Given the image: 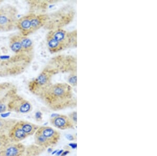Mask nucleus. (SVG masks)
I'll return each instance as SVG.
<instances>
[{
    "label": "nucleus",
    "instance_id": "nucleus-23",
    "mask_svg": "<svg viewBox=\"0 0 157 156\" xmlns=\"http://www.w3.org/2000/svg\"><path fill=\"white\" fill-rule=\"evenodd\" d=\"M69 146L70 147H71L73 149H75L77 147V145L76 144H70Z\"/></svg>",
    "mask_w": 157,
    "mask_h": 156
},
{
    "label": "nucleus",
    "instance_id": "nucleus-24",
    "mask_svg": "<svg viewBox=\"0 0 157 156\" xmlns=\"http://www.w3.org/2000/svg\"><path fill=\"white\" fill-rule=\"evenodd\" d=\"M63 153V150H61L60 151H58L57 153H56V154H57V156H59V155L61 154H62Z\"/></svg>",
    "mask_w": 157,
    "mask_h": 156
},
{
    "label": "nucleus",
    "instance_id": "nucleus-17",
    "mask_svg": "<svg viewBox=\"0 0 157 156\" xmlns=\"http://www.w3.org/2000/svg\"><path fill=\"white\" fill-rule=\"evenodd\" d=\"M21 128L24 132L26 134H30L33 130V126L32 124L28 123V122H25L22 124L21 126Z\"/></svg>",
    "mask_w": 157,
    "mask_h": 156
},
{
    "label": "nucleus",
    "instance_id": "nucleus-8",
    "mask_svg": "<svg viewBox=\"0 0 157 156\" xmlns=\"http://www.w3.org/2000/svg\"><path fill=\"white\" fill-rule=\"evenodd\" d=\"M17 94V88L10 83L0 84V103L8 104L13 95Z\"/></svg>",
    "mask_w": 157,
    "mask_h": 156
},
{
    "label": "nucleus",
    "instance_id": "nucleus-3",
    "mask_svg": "<svg viewBox=\"0 0 157 156\" xmlns=\"http://www.w3.org/2000/svg\"><path fill=\"white\" fill-rule=\"evenodd\" d=\"M48 19L44 29L49 31L63 29L73 21L75 10L72 6L66 5L54 12L47 14Z\"/></svg>",
    "mask_w": 157,
    "mask_h": 156
},
{
    "label": "nucleus",
    "instance_id": "nucleus-16",
    "mask_svg": "<svg viewBox=\"0 0 157 156\" xmlns=\"http://www.w3.org/2000/svg\"><path fill=\"white\" fill-rule=\"evenodd\" d=\"M14 136L18 139H23L26 137V134L24 132L21 128H18L14 131Z\"/></svg>",
    "mask_w": 157,
    "mask_h": 156
},
{
    "label": "nucleus",
    "instance_id": "nucleus-25",
    "mask_svg": "<svg viewBox=\"0 0 157 156\" xmlns=\"http://www.w3.org/2000/svg\"><path fill=\"white\" fill-rule=\"evenodd\" d=\"M63 154H62V156H66L67 154H68L69 153V151H65V152H64V153H63Z\"/></svg>",
    "mask_w": 157,
    "mask_h": 156
},
{
    "label": "nucleus",
    "instance_id": "nucleus-27",
    "mask_svg": "<svg viewBox=\"0 0 157 156\" xmlns=\"http://www.w3.org/2000/svg\"><path fill=\"white\" fill-rule=\"evenodd\" d=\"M58 151V150H57L54 151V152H53V153H52V154H56V153H57Z\"/></svg>",
    "mask_w": 157,
    "mask_h": 156
},
{
    "label": "nucleus",
    "instance_id": "nucleus-21",
    "mask_svg": "<svg viewBox=\"0 0 157 156\" xmlns=\"http://www.w3.org/2000/svg\"><path fill=\"white\" fill-rule=\"evenodd\" d=\"M9 113L1 114V116L2 117V118H6L9 115Z\"/></svg>",
    "mask_w": 157,
    "mask_h": 156
},
{
    "label": "nucleus",
    "instance_id": "nucleus-2",
    "mask_svg": "<svg viewBox=\"0 0 157 156\" xmlns=\"http://www.w3.org/2000/svg\"><path fill=\"white\" fill-rule=\"evenodd\" d=\"M47 48L52 54L75 48L77 46V31H67L59 29L49 31L46 35Z\"/></svg>",
    "mask_w": 157,
    "mask_h": 156
},
{
    "label": "nucleus",
    "instance_id": "nucleus-11",
    "mask_svg": "<svg viewBox=\"0 0 157 156\" xmlns=\"http://www.w3.org/2000/svg\"><path fill=\"white\" fill-rule=\"evenodd\" d=\"M10 49L15 54H26L24 53L20 35H14L10 38Z\"/></svg>",
    "mask_w": 157,
    "mask_h": 156
},
{
    "label": "nucleus",
    "instance_id": "nucleus-4",
    "mask_svg": "<svg viewBox=\"0 0 157 156\" xmlns=\"http://www.w3.org/2000/svg\"><path fill=\"white\" fill-rule=\"evenodd\" d=\"M46 67L54 71L55 74L67 73H77V58L71 55H59L51 59Z\"/></svg>",
    "mask_w": 157,
    "mask_h": 156
},
{
    "label": "nucleus",
    "instance_id": "nucleus-20",
    "mask_svg": "<svg viewBox=\"0 0 157 156\" xmlns=\"http://www.w3.org/2000/svg\"><path fill=\"white\" fill-rule=\"evenodd\" d=\"M35 117L37 119H41V113L40 112H37L36 114H35Z\"/></svg>",
    "mask_w": 157,
    "mask_h": 156
},
{
    "label": "nucleus",
    "instance_id": "nucleus-1",
    "mask_svg": "<svg viewBox=\"0 0 157 156\" xmlns=\"http://www.w3.org/2000/svg\"><path fill=\"white\" fill-rule=\"evenodd\" d=\"M39 97L54 110H62L76 103L73 87L67 83L52 84Z\"/></svg>",
    "mask_w": 157,
    "mask_h": 156
},
{
    "label": "nucleus",
    "instance_id": "nucleus-26",
    "mask_svg": "<svg viewBox=\"0 0 157 156\" xmlns=\"http://www.w3.org/2000/svg\"><path fill=\"white\" fill-rule=\"evenodd\" d=\"M48 153H51V152H52V148H49V149H48Z\"/></svg>",
    "mask_w": 157,
    "mask_h": 156
},
{
    "label": "nucleus",
    "instance_id": "nucleus-15",
    "mask_svg": "<svg viewBox=\"0 0 157 156\" xmlns=\"http://www.w3.org/2000/svg\"><path fill=\"white\" fill-rule=\"evenodd\" d=\"M18 153V149L15 147H9L6 151V156H16Z\"/></svg>",
    "mask_w": 157,
    "mask_h": 156
},
{
    "label": "nucleus",
    "instance_id": "nucleus-10",
    "mask_svg": "<svg viewBox=\"0 0 157 156\" xmlns=\"http://www.w3.org/2000/svg\"><path fill=\"white\" fill-rule=\"evenodd\" d=\"M48 19L47 13L35 14L33 13L31 19V33L33 34L44 27Z\"/></svg>",
    "mask_w": 157,
    "mask_h": 156
},
{
    "label": "nucleus",
    "instance_id": "nucleus-12",
    "mask_svg": "<svg viewBox=\"0 0 157 156\" xmlns=\"http://www.w3.org/2000/svg\"><path fill=\"white\" fill-rule=\"evenodd\" d=\"M52 122L56 127L62 128L66 127L68 124H69V119L66 116L58 115L57 116L54 117L52 119Z\"/></svg>",
    "mask_w": 157,
    "mask_h": 156
},
{
    "label": "nucleus",
    "instance_id": "nucleus-13",
    "mask_svg": "<svg viewBox=\"0 0 157 156\" xmlns=\"http://www.w3.org/2000/svg\"><path fill=\"white\" fill-rule=\"evenodd\" d=\"M68 84L72 87H75L77 86V73L71 74L68 75L67 78Z\"/></svg>",
    "mask_w": 157,
    "mask_h": 156
},
{
    "label": "nucleus",
    "instance_id": "nucleus-14",
    "mask_svg": "<svg viewBox=\"0 0 157 156\" xmlns=\"http://www.w3.org/2000/svg\"><path fill=\"white\" fill-rule=\"evenodd\" d=\"M41 134L47 139L53 136L55 134V131L50 128H45L41 131Z\"/></svg>",
    "mask_w": 157,
    "mask_h": 156
},
{
    "label": "nucleus",
    "instance_id": "nucleus-7",
    "mask_svg": "<svg viewBox=\"0 0 157 156\" xmlns=\"http://www.w3.org/2000/svg\"><path fill=\"white\" fill-rule=\"evenodd\" d=\"M7 108L17 113L25 114L32 110V106L30 102L16 94L10 100Z\"/></svg>",
    "mask_w": 157,
    "mask_h": 156
},
{
    "label": "nucleus",
    "instance_id": "nucleus-18",
    "mask_svg": "<svg viewBox=\"0 0 157 156\" xmlns=\"http://www.w3.org/2000/svg\"><path fill=\"white\" fill-rule=\"evenodd\" d=\"M37 140L39 142V143L44 144V143H45V142H46L47 139L45 138V137L43 136L40 134H39V135L37 136Z\"/></svg>",
    "mask_w": 157,
    "mask_h": 156
},
{
    "label": "nucleus",
    "instance_id": "nucleus-9",
    "mask_svg": "<svg viewBox=\"0 0 157 156\" xmlns=\"http://www.w3.org/2000/svg\"><path fill=\"white\" fill-rule=\"evenodd\" d=\"M33 13H30L18 18L16 23V28L20 31L21 35L28 36L31 33V19Z\"/></svg>",
    "mask_w": 157,
    "mask_h": 156
},
{
    "label": "nucleus",
    "instance_id": "nucleus-6",
    "mask_svg": "<svg viewBox=\"0 0 157 156\" xmlns=\"http://www.w3.org/2000/svg\"><path fill=\"white\" fill-rule=\"evenodd\" d=\"M18 11L14 6L6 4L0 7V32H9L16 28Z\"/></svg>",
    "mask_w": 157,
    "mask_h": 156
},
{
    "label": "nucleus",
    "instance_id": "nucleus-22",
    "mask_svg": "<svg viewBox=\"0 0 157 156\" xmlns=\"http://www.w3.org/2000/svg\"><path fill=\"white\" fill-rule=\"evenodd\" d=\"M66 137L68 139L70 140H73V137L71 135H67L66 136Z\"/></svg>",
    "mask_w": 157,
    "mask_h": 156
},
{
    "label": "nucleus",
    "instance_id": "nucleus-19",
    "mask_svg": "<svg viewBox=\"0 0 157 156\" xmlns=\"http://www.w3.org/2000/svg\"><path fill=\"white\" fill-rule=\"evenodd\" d=\"M71 118L72 119V120H75V122L77 121V113L76 112H73L71 115Z\"/></svg>",
    "mask_w": 157,
    "mask_h": 156
},
{
    "label": "nucleus",
    "instance_id": "nucleus-5",
    "mask_svg": "<svg viewBox=\"0 0 157 156\" xmlns=\"http://www.w3.org/2000/svg\"><path fill=\"white\" fill-rule=\"evenodd\" d=\"M55 75L53 70L46 67L37 77L29 82L28 87L29 91L40 97L53 84L52 79Z\"/></svg>",
    "mask_w": 157,
    "mask_h": 156
}]
</instances>
